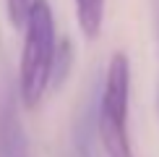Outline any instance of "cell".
<instances>
[{
	"instance_id": "2",
	"label": "cell",
	"mask_w": 159,
	"mask_h": 157,
	"mask_svg": "<svg viewBox=\"0 0 159 157\" xmlns=\"http://www.w3.org/2000/svg\"><path fill=\"white\" fill-rule=\"evenodd\" d=\"M128 102H130V63L117 50L107 63L102 94H99L97 131L107 157H133L128 136Z\"/></svg>"
},
{
	"instance_id": "3",
	"label": "cell",
	"mask_w": 159,
	"mask_h": 157,
	"mask_svg": "<svg viewBox=\"0 0 159 157\" xmlns=\"http://www.w3.org/2000/svg\"><path fill=\"white\" fill-rule=\"evenodd\" d=\"M104 3L107 0H73L76 21L86 39H97L104 24Z\"/></svg>"
},
{
	"instance_id": "5",
	"label": "cell",
	"mask_w": 159,
	"mask_h": 157,
	"mask_svg": "<svg viewBox=\"0 0 159 157\" xmlns=\"http://www.w3.org/2000/svg\"><path fill=\"white\" fill-rule=\"evenodd\" d=\"M29 3H31V0H5V13H8V21L13 26H24Z\"/></svg>"
},
{
	"instance_id": "4",
	"label": "cell",
	"mask_w": 159,
	"mask_h": 157,
	"mask_svg": "<svg viewBox=\"0 0 159 157\" xmlns=\"http://www.w3.org/2000/svg\"><path fill=\"white\" fill-rule=\"evenodd\" d=\"M70 60H73V45L68 39L57 42V55H55V71H52V84H60L65 74L70 71Z\"/></svg>"
},
{
	"instance_id": "1",
	"label": "cell",
	"mask_w": 159,
	"mask_h": 157,
	"mask_svg": "<svg viewBox=\"0 0 159 157\" xmlns=\"http://www.w3.org/2000/svg\"><path fill=\"white\" fill-rule=\"evenodd\" d=\"M57 55L55 16L47 0H31L24 18V47L18 60V97L26 110H37L52 87Z\"/></svg>"
}]
</instances>
